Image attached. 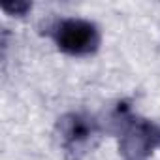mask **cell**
Here are the masks:
<instances>
[{
	"mask_svg": "<svg viewBox=\"0 0 160 160\" xmlns=\"http://www.w3.org/2000/svg\"><path fill=\"white\" fill-rule=\"evenodd\" d=\"M51 36L62 53L73 57H85L98 51L102 36L94 23L87 19H60L51 28Z\"/></svg>",
	"mask_w": 160,
	"mask_h": 160,
	"instance_id": "6da1fadb",
	"label": "cell"
},
{
	"mask_svg": "<svg viewBox=\"0 0 160 160\" xmlns=\"http://www.w3.org/2000/svg\"><path fill=\"white\" fill-rule=\"evenodd\" d=\"M119 134V152L126 160H143L152 154V151L160 149V124L152 121L132 115Z\"/></svg>",
	"mask_w": 160,
	"mask_h": 160,
	"instance_id": "7a4b0ae2",
	"label": "cell"
},
{
	"mask_svg": "<svg viewBox=\"0 0 160 160\" xmlns=\"http://www.w3.org/2000/svg\"><path fill=\"white\" fill-rule=\"evenodd\" d=\"M98 132H100L98 122L85 113L72 111L62 115L57 122V134H58L60 145L73 158L89 151L92 141L98 138Z\"/></svg>",
	"mask_w": 160,
	"mask_h": 160,
	"instance_id": "3957f363",
	"label": "cell"
},
{
	"mask_svg": "<svg viewBox=\"0 0 160 160\" xmlns=\"http://www.w3.org/2000/svg\"><path fill=\"white\" fill-rule=\"evenodd\" d=\"M2 10L10 15H15V17H25L30 10H32V4L30 2H8V4H2Z\"/></svg>",
	"mask_w": 160,
	"mask_h": 160,
	"instance_id": "277c9868",
	"label": "cell"
}]
</instances>
